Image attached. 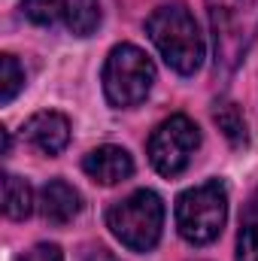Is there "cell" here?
<instances>
[{"instance_id":"cell-16","label":"cell","mask_w":258,"mask_h":261,"mask_svg":"<svg viewBox=\"0 0 258 261\" xmlns=\"http://www.w3.org/2000/svg\"><path fill=\"white\" fill-rule=\"evenodd\" d=\"M21 261H64V255H61V249H58L55 243H40V246H34L31 252H24Z\"/></svg>"},{"instance_id":"cell-3","label":"cell","mask_w":258,"mask_h":261,"mask_svg":"<svg viewBox=\"0 0 258 261\" xmlns=\"http://www.w3.org/2000/svg\"><path fill=\"white\" fill-rule=\"evenodd\" d=\"M107 228L113 231L116 240H122V246L134 252H149L164 228V203L155 192L140 189L110 206Z\"/></svg>"},{"instance_id":"cell-17","label":"cell","mask_w":258,"mask_h":261,"mask_svg":"<svg viewBox=\"0 0 258 261\" xmlns=\"http://www.w3.org/2000/svg\"><path fill=\"white\" fill-rule=\"evenodd\" d=\"M85 261H116L107 249H88V255H85Z\"/></svg>"},{"instance_id":"cell-1","label":"cell","mask_w":258,"mask_h":261,"mask_svg":"<svg viewBox=\"0 0 258 261\" xmlns=\"http://www.w3.org/2000/svg\"><path fill=\"white\" fill-rule=\"evenodd\" d=\"M146 34L155 43V49L161 52V58L167 67H173L183 76H192L203 64V37L200 28L189 12V6L183 3H164L158 6L149 21H146Z\"/></svg>"},{"instance_id":"cell-4","label":"cell","mask_w":258,"mask_h":261,"mask_svg":"<svg viewBox=\"0 0 258 261\" xmlns=\"http://www.w3.org/2000/svg\"><path fill=\"white\" fill-rule=\"evenodd\" d=\"M228 219V192L219 179L194 186L176 200V228L192 246L213 243Z\"/></svg>"},{"instance_id":"cell-2","label":"cell","mask_w":258,"mask_h":261,"mask_svg":"<svg viewBox=\"0 0 258 261\" xmlns=\"http://www.w3.org/2000/svg\"><path fill=\"white\" fill-rule=\"evenodd\" d=\"M216 70L234 73L258 37V0H207Z\"/></svg>"},{"instance_id":"cell-11","label":"cell","mask_w":258,"mask_h":261,"mask_svg":"<svg viewBox=\"0 0 258 261\" xmlns=\"http://www.w3.org/2000/svg\"><path fill=\"white\" fill-rule=\"evenodd\" d=\"M3 213L9 219H28L34 213V192L21 176H6L3 179Z\"/></svg>"},{"instance_id":"cell-13","label":"cell","mask_w":258,"mask_h":261,"mask_svg":"<svg viewBox=\"0 0 258 261\" xmlns=\"http://www.w3.org/2000/svg\"><path fill=\"white\" fill-rule=\"evenodd\" d=\"M213 119H216L219 130H222L234 146L246 143V122H243V113H240L237 103H231V100H219V103L213 107Z\"/></svg>"},{"instance_id":"cell-7","label":"cell","mask_w":258,"mask_h":261,"mask_svg":"<svg viewBox=\"0 0 258 261\" xmlns=\"http://www.w3.org/2000/svg\"><path fill=\"white\" fill-rule=\"evenodd\" d=\"M82 170L100 186H116V182H125L134 173V158L122 146H97L85 155Z\"/></svg>"},{"instance_id":"cell-12","label":"cell","mask_w":258,"mask_h":261,"mask_svg":"<svg viewBox=\"0 0 258 261\" xmlns=\"http://www.w3.org/2000/svg\"><path fill=\"white\" fill-rule=\"evenodd\" d=\"M237 261H258V192L252 195L246 213H243V222H240Z\"/></svg>"},{"instance_id":"cell-5","label":"cell","mask_w":258,"mask_h":261,"mask_svg":"<svg viewBox=\"0 0 258 261\" xmlns=\"http://www.w3.org/2000/svg\"><path fill=\"white\" fill-rule=\"evenodd\" d=\"M155 82V67L149 61V55L131 43L116 46L107 55L104 64V94L113 107H137L140 100H146L149 88Z\"/></svg>"},{"instance_id":"cell-10","label":"cell","mask_w":258,"mask_h":261,"mask_svg":"<svg viewBox=\"0 0 258 261\" xmlns=\"http://www.w3.org/2000/svg\"><path fill=\"white\" fill-rule=\"evenodd\" d=\"M64 21L76 37H88L100 24V3L97 0H67Z\"/></svg>"},{"instance_id":"cell-15","label":"cell","mask_w":258,"mask_h":261,"mask_svg":"<svg viewBox=\"0 0 258 261\" xmlns=\"http://www.w3.org/2000/svg\"><path fill=\"white\" fill-rule=\"evenodd\" d=\"M21 9L34 24H52L64 15V0H21Z\"/></svg>"},{"instance_id":"cell-14","label":"cell","mask_w":258,"mask_h":261,"mask_svg":"<svg viewBox=\"0 0 258 261\" xmlns=\"http://www.w3.org/2000/svg\"><path fill=\"white\" fill-rule=\"evenodd\" d=\"M24 85V70L18 67V61L12 55H0V100L9 103Z\"/></svg>"},{"instance_id":"cell-8","label":"cell","mask_w":258,"mask_h":261,"mask_svg":"<svg viewBox=\"0 0 258 261\" xmlns=\"http://www.w3.org/2000/svg\"><path fill=\"white\" fill-rule=\"evenodd\" d=\"M24 137L46 155H58L70 143V122H67L61 113H52V110H43L37 116L28 119L24 125Z\"/></svg>"},{"instance_id":"cell-9","label":"cell","mask_w":258,"mask_h":261,"mask_svg":"<svg viewBox=\"0 0 258 261\" xmlns=\"http://www.w3.org/2000/svg\"><path fill=\"white\" fill-rule=\"evenodd\" d=\"M79 206H82L79 192H76L73 186H67L64 179H52V182H46L43 192H40V213H43V219L52 222V225H67V222H73V216L79 213Z\"/></svg>"},{"instance_id":"cell-6","label":"cell","mask_w":258,"mask_h":261,"mask_svg":"<svg viewBox=\"0 0 258 261\" xmlns=\"http://www.w3.org/2000/svg\"><path fill=\"white\" fill-rule=\"evenodd\" d=\"M200 146V130L189 116L164 119L149 137V161L161 176H179Z\"/></svg>"}]
</instances>
